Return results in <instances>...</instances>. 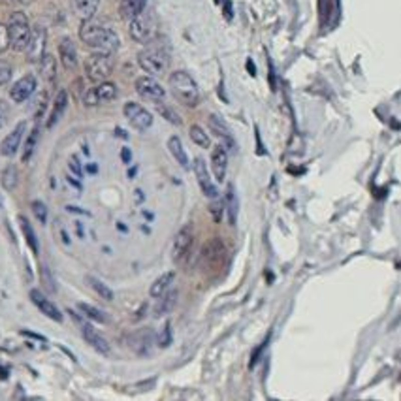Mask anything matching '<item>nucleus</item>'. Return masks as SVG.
Here are the masks:
<instances>
[{
  "label": "nucleus",
  "mask_w": 401,
  "mask_h": 401,
  "mask_svg": "<svg viewBox=\"0 0 401 401\" xmlns=\"http://www.w3.org/2000/svg\"><path fill=\"white\" fill-rule=\"evenodd\" d=\"M81 332H83V337H85V341L94 348V350H98L100 354H108V352H109V343L104 339V335H100V333L94 330L93 326L83 324V326H81Z\"/></svg>",
  "instance_id": "18"
},
{
  "label": "nucleus",
  "mask_w": 401,
  "mask_h": 401,
  "mask_svg": "<svg viewBox=\"0 0 401 401\" xmlns=\"http://www.w3.org/2000/svg\"><path fill=\"white\" fill-rule=\"evenodd\" d=\"M209 128L211 132L215 134L217 138H221V141L224 143L226 149H230V151H236V141H234V136H232V132L228 130V126L224 123L223 119L219 115H209Z\"/></svg>",
  "instance_id": "16"
},
{
  "label": "nucleus",
  "mask_w": 401,
  "mask_h": 401,
  "mask_svg": "<svg viewBox=\"0 0 401 401\" xmlns=\"http://www.w3.org/2000/svg\"><path fill=\"white\" fill-rule=\"evenodd\" d=\"M168 149H170V153L173 154V158L179 162V166H183V168H188V156H186L185 149H183V143H181V139L177 136H171L168 139Z\"/></svg>",
  "instance_id": "23"
},
{
  "label": "nucleus",
  "mask_w": 401,
  "mask_h": 401,
  "mask_svg": "<svg viewBox=\"0 0 401 401\" xmlns=\"http://www.w3.org/2000/svg\"><path fill=\"white\" fill-rule=\"evenodd\" d=\"M25 130H27V123L21 121V123L17 124L16 128H14V130L10 132L8 136L4 138L2 145H0V153H2V156H14V154L17 153V149H19L21 141H23Z\"/></svg>",
  "instance_id": "14"
},
{
  "label": "nucleus",
  "mask_w": 401,
  "mask_h": 401,
  "mask_svg": "<svg viewBox=\"0 0 401 401\" xmlns=\"http://www.w3.org/2000/svg\"><path fill=\"white\" fill-rule=\"evenodd\" d=\"M247 70L251 72V76H255L256 70H255V64H253V61H247Z\"/></svg>",
  "instance_id": "48"
},
{
  "label": "nucleus",
  "mask_w": 401,
  "mask_h": 401,
  "mask_svg": "<svg viewBox=\"0 0 401 401\" xmlns=\"http://www.w3.org/2000/svg\"><path fill=\"white\" fill-rule=\"evenodd\" d=\"M226 211H228V221L230 224H236V219H238V196L234 192V186L228 185L226 188Z\"/></svg>",
  "instance_id": "29"
},
{
  "label": "nucleus",
  "mask_w": 401,
  "mask_h": 401,
  "mask_svg": "<svg viewBox=\"0 0 401 401\" xmlns=\"http://www.w3.org/2000/svg\"><path fill=\"white\" fill-rule=\"evenodd\" d=\"M121 158H123L124 164H130L132 153H130V149H128V147H123V149H121Z\"/></svg>",
  "instance_id": "43"
},
{
  "label": "nucleus",
  "mask_w": 401,
  "mask_h": 401,
  "mask_svg": "<svg viewBox=\"0 0 401 401\" xmlns=\"http://www.w3.org/2000/svg\"><path fill=\"white\" fill-rule=\"evenodd\" d=\"M23 335H27V337H32V339H38V341H46V337H42V335H38V333H32V332H27V330H23Z\"/></svg>",
  "instance_id": "46"
},
{
  "label": "nucleus",
  "mask_w": 401,
  "mask_h": 401,
  "mask_svg": "<svg viewBox=\"0 0 401 401\" xmlns=\"http://www.w3.org/2000/svg\"><path fill=\"white\" fill-rule=\"evenodd\" d=\"M209 211H211V215H213V221H215V223H221V219H223L224 206H223V202L219 200V196L211 200V206H209Z\"/></svg>",
  "instance_id": "36"
},
{
  "label": "nucleus",
  "mask_w": 401,
  "mask_h": 401,
  "mask_svg": "<svg viewBox=\"0 0 401 401\" xmlns=\"http://www.w3.org/2000/svg\"><path fill=\"white\" fill-rule=\"evenodd\" d=\"M224 17L230 21L232 19V2L230 0H224Z\"/></svg>",
  "instance_id": "44"
},
{
  "label": "nucleus",
  "mask_w": 401,
  "mask_h": 401,
  "mask_svg": "<svg viewBox=\"0 0 401 401\" xmlns=\"http://www.w3.org/2000/svg\"><path fill=\"white\" fill-rule=\"evenodd\" d=\"M46 42H47V32L42 29V27H36L32 31L31 36V44L27 47V55H29V61L31 62H40L42 57L46 55Z\"/></svg>",
  "instance_id": "13"
},
{
  "label": "nucleus",
  "mask_w": 401,
  "mask_h": 401,
  "mask_svg": "<svg viewBox=\"0 0 401 401\" xmlns=\"http://www.w3.org/2000/svg\"><path fill=\"white\" fill-rule=\"evenodd\" d=\"M32 213L36 215V219H38L42 224L47 221V208H46V204H44V202H40V200L32 202Z\"/></svg>",
  "instance_id": "37"
},
{
  "label": "nucleus",
  "mask_w": 401,
  "mask_h": 401,
  "mask_svg": "<svg viewBox=\"0 0 401 401\" xmlns=\"http://www.w3.org/2000/svg\"><path fill=\"white\" fill-rule=\"evenodd\" d=\"M171 343V328H170V322H166L162 328V333H160V337H158V347H170Z\"/></svg>",
  "instance_id": "40"
},
{
  "label": "nucleus",
  "mask_w": 401,
  "mask_h": 401,
  "mask_svg": "<svg viewBox=\"0 0 401 401\" xmlns=\"http://www.w3.org/2000/svg\"><path fill=\"white\" fill-rule=\"evenodd\" d=\"M136 91H138V94L141 98L153 102V104L162 102L164 96H166V91L162 89V85H160L156 79H153V77H149V76L138 77V79H136Z\"/></svg>",
  "instance_id": "9"
},
{
  "label": "nucleus",
  "mask_w": 401,
  "mask_h": 401,
  "mask_svg": "<svg viewBox=\"0 0 401 401\" xmlns=\"http://www.w3.org/2000/svg\"><path fill=\"white\" fill-rule=\"evenodd\" d=\"M113 57L109 53H96L93 57H89L85 61V72L87 77L93 81V83H102L106 81L111 72H113Z\"/></svg>",
  "instance_id": "5"
},
{
  "label": "nucleus",
  "mask_w": 401,
  "mask_h": 401,
  "mask_svg": "<svg viewBox=\"0 0 401 401\" xmlns=\"http://www.w3.org/2000/svg\"><path fill=\"white\" fill-rule=\"evenodd\" d=\"M87 283L91 285V288H93L94 292L98 294L100 298H104V300H108V301L113 300V290H111V288H109L108 285H104V283H102L100 279H96V277H91V275H87Z\"/></svg>",
  "instance_id": "31"
},
{
  "label": "nucleus",
  "mask_w": 401,
  "mask_h": 401,
  "mask_svg": "<svg viewBox=\"0 0 401 401\" xmlns=\"http://www.w3.org/2000/svg\"><path fill=\"white\" fill-rule=\"evenodd\" d=\"M66 104H68V94H66V91H59V94H57V98H55V102H53V109H51L49 119H47V126H49V128L59 123V119H61L62 113H64V109H66Z\"/></svg>",
  "instance_id": "21"
},
{
  "label": "nucleus",
  "mask_w": 401,
  "mask_h": 401,
  "mask_svg": "<svg viewBox=\"0 0 401 401\" xmlns=\"http://www.w3.org/2000/svg\"><path fill=\"white\" fill-rule=\"evenodd\" d=\"M117 98V85L111 81H102L94 89H89L83 96V102L87 106H100L106 102H111Z\"/></svg>",
  "instance_id": "8"
},
{
  "label": "nucleus",
  "mask_w": 401,
  "mask_h": 401,
  "mask_svg": "<svg viewBox=\"0 0 401 401\" xmlns=\"http://www.w3.org/2000/svg\"><path fill=\"white\" fill-rule=\"evenodd\" d=\"M59 53H61V59H62V64L66 66L68 70H74L77 66V51H76V46H74V42L70 38H64L61 42V46H59Z\"/></svg>",
  "instance_id": "20"
},
{
  "label": "nucleus",
  "mask_w": 401,
  "mask_h": 401,
  "mask_svg": "<svg viewBox=\"0 0 401 401\" xmlns=\"http://www.w3.org/2000/svg\"><path fill=\"white\" fill-rule=\"evenodd\" d=\"M6 121V106L0 102V128H2V124Z\"/></svg>",
  "instance_id": "45"
},
{
  "label": "nucleus",
  "mask_w": 401,
  "mask_h": 401,
  "mask_svg": "<svg viewBox=\"0 0 401 401\" xmlns=\"http://www.w3.org/2000/svg\"><path fill=\"white\" fill-rule=\"evenodd\" d=\"M130 345L138 354H149L151 348V332H138L130 337Z\"/></svg>",
  "instance_id": "24"
},
{
  "label": "nucleus",
  "mask_w": 401,
  "mask_h": 401,
  "mask_svg": "<svg viewBox=\"0 0 401 401\" xmlns=\"http://www.w3.org/2000/svg\"><path fill=\"white\" fill-rule=\"evenodd\" d=\"M0 206H2V200H0Z\"/></svg>",
  "instance_id": "53"
},
{
  "label": "nucleus",
  "mask_w": 401,
  "mask_h": 401,
  "mask_svg": "<svg viewBox=\"0 0 401 401\" xmlns=\"http://www.w3.org/2000/svg\"><path fill=\"white\" fill-rule=\"evenodd\" d=\"M40 74L46 81H55L57 77V62L49 53H46L40 61Z\"/></svg>",
  "instance_id": "27"
},
{
  "label": "nucleus",
  "mask_w": 401,
  "mask_h": 401,
  "mask_svg": "<svg viewBox=\"0 0 401 401\" xmlns=\"http://www.w3.org/2000/svg\"><path fill=\"white\" fill-rule=\"evenodd\" d=\"M79 36L83 40L87 47L94 49L96 53H115L119 49V36L115 32L104 27V25L96 23V21H83Z\"/></svg>",
  "instance_id": "1"
},
{
  "label": "nucleus",
  "mask_w": 401,
  "mask_h": 401,
  "mask_svg": "<svg viewBox=\"0 0 401 401\" xmlns=\"http://www.w3.org/2000/svg\"><path fill=\"white\" fill-rule=\"evenodd\" d=\"M171 281H173V271L160 275V277L156 279L153 285H151V288H149V294H151L153 298H160L164 292H168V290H170Z\"/></svg>",
  "instance_id": "25"
},
{
  "label": "nucleus",
  "mask_w": 401,
  "mask_h": 401,
  "mask_svg": "<svg viewBox=\"0 0 401 401\" xmlns=\"http://www.w3.org/2000/svg\"><path fill=\"white\" fill-rule=\"evenodd\" d=\"M211 166H213V173L219 183H223L226 177V168H228V153L226 147L217 145L211 153Z\"/></svg>",
  "instance_id": "17"
},
{
  "label": "nucleus",
  "mask_w": 401,
  "mask_h": 401,
  "mask_svg": "<svg viewBox=\"0 0 401 401\" xmlns=\"http://www.w3.org/2000/svg\"><path fill=\"white\" fill-rule=\"evenodd\" d=\"M170 91L183 106L194 108L200 102V91L196 81L183 70H177L170 76Z\"/></svg>",
  "instance_id": "2"
},
{
  "label": "nucleus",
  "mask_w": 401,
  "mask_h": 401,
  "mask_svg": "<svg viewBox=\"0 0 401 401\" xmlns=\"http://www.w3.org/2000/svg\"><path fill=\"white\" fill-rule=\"evenodd\" d=\"M194 243V228L192 224H185L181 230L177 232V236L173 239V247H171V258L173 262H183Z\"/></svg>",
  "instance_id": "7"
},
{
  "label": "nucleus",
  "mask_w": 401,
  "mask_h": 401,
  "mask_svg": "<svg viewBox=\"0 0 401 401\" xmlns=\"http://www.w3.org/2000/svg\"><path fill=\"white\" fill-rule=\"evenodd\" d=\"M38 136H40V130L38 126L34 128V130L29 134V138L25 141V149H23V162H29L31 160L32 153H34V149H36V143H38Z\"/></svg>",
  "instance_id": "34"
},
{
  "label": "nucleus",
  "mask_w": 401,
  "mask_h": 401,
  "mask_svg": "<svg viewBox=\"0 0 401 401\" xmlns=\"http://www.w3.org/2000/svg\"><path fill=\"white\" fill-rule=\"evenodd\" d=\"M160 298H162V301H160V305L156 307V316L166 315V313H170L171 309H173L175 301H177V290H168V292H164Z\"/></svg>",
  "instance_id": "30"
},
{
  "label": "nucleus",
  "mask_w": 401,
  "mask_h": 401,
  "mask_svg": "<svg viewBox=\"0 0 401 401\" xmlns=\"http://www.w3.org/2000/svg\"><path fill=\"white\" fill-rule=\"evenodd\" d=\"M77 309L83 313V315L87 316V318H91L93 322H100V324H104L108 318H106V315L102 313L100 309L93 307V305H89V303H77Z\"/></svg>",
  "instance_id": "32"
},
{
  "label": "nucleus",
  "mask_w": 401,
  "mask_h": 401,
  "mask_svg": "<svg viewBox=\"0 0 401 401\" xmlns=\"http://www.w3.org/2000/svg\"><path fill=\"white\" fill-rule=\"evenodd\" d=\"M8 34H10V47L14 51H27V47L31 44V25L23 12H16L10 16L8 23Z\"/></svg>",
  "instance_id": "4"
},
{
  "label": "nucleus",
  "mask_w": 401,
  "mask_h": 401,
  "mask_svg": "<svg viewBox=\"0 0 401 401\" xmlns=\"http://www.w3.org/2000/svg\"><path fill=\"white\" fill-rule=\"evenodd\" d=\"M130 36L138 44H149L153 42L156 36V21H154L153 14H145L141 12L139 16L130 19Z\"/></svg>",
  "instance_id": "6"
},
{
  "label": "nucleus",
  "mask_w": 401,
  "mask_h": 401,
  "mask_svg": "<svg viewBox=\"0 0 401 401\" xmlns=\"http://www.w3.org/2000/svg\"><path fill=\"white\" fill-rule=\"evenodd\" d=\"M188 134H190V139H192L194 143L198 147H209L211 145V139H209V136L204 132V128L202 126H198V124H192L190 126V130H188Z\"/></svg>",
  "instance_id": "33"
},
{
  "label": "nucleus",
  "mask_w": 401,
  "mask_h": 401,
  "mask_svg": "<svg viewBox=\"0 0 401 401\" xmlns=\"http://www.w3.org/2000/svg\"><path fill=\"white\" fill-rule=\"evenodd\" d=\"M70 170L74 171V173H76L77 177H81V173H83V170H81V166H79V162H76V158H72V160H70Z\"/></svg>",
  "instance_id": "42"
},
{
  "label": "nucleus",
  "mask_w": 401,
  "mask_h": 401,
  "mask_svg": "<svg viewBox=\"0 0 401 401\" xmlns=\"http://www.w3.org/2000/svg\"><path fill=\"white\" fill-rule=\"evenodd\" d=\"M19 226H21V232H23L27 245L32 249V253H34V255H38V239H36V234H34V230H32L29 219H27V217H23V215H19Z\"/></svg>",
  "instance_id": "26"
},
{
  "label": "nucleus",
  "mask_w": 401,
  "mask_h": 401,
  "mask_svg": "<svg viewBox=\"0 0 401 401\" xmlns=\"http://www.w3.org/2000/svg\"><path fill=\"white\" fill-rule=\"evenodd\" d=\"M117 136H123V138H128V136L124 134V130H121V128H117Z\"/></svg>",
  "instance_id": "52"
},
{
  "label": "nucleus",
  "mask_w": 401,
  "mask_h": 401,
  "mask_svg": "<svg viewBox=\"0 0 401 401\" xmlns=\"http://www.w3.org/2000/svg\"><path fill=\"white\" fill-rule=\"evenodd\" d=\"M156 108H158V111L162 113L164 119H168V121H170V123H173V124H181V119H179V115L171 108H166L162 102H156Z\"/></svg>",
  "instance_id": "35"
},
{
  "label": "nucleus",
  "mask_w": 401,
  "mask_h": 401,
  "mask_svg": "<svg viewBox=\"0 0 401 401\" xmlns=\"http://www.w3.org/2000/svg\"><path fill=\"white\" fill-rule=\"evenodd\" d=\"M147 6V0H123L121 2V17L123 19H134L139 16Z\"/></svg>",
  "instance_id": "22"
},
{
  "label": "nucleus",
  "mask_w": 401,
  "mask_h": 401,
  "mask_svg": "<svg viewBox=\"0 0 401 401\" xmlns=\"http://www.w3.org/2000/svg\"><path fill=\"white\" fill-rule=\"evenodd\" d=\"M36 91V77L34 76H23L17 83H14V87L10 89V96H12V100L17 102V104H21V102L29 100L32 94Z\"/></svg>",
  "instance_id": "11"
},
{
  "label": "nucleus",
  "mask_w": 401,
  "mask_h": 401,
  "mask_svg": "<svg viewBox=\"0 0 401 401\" xmlns=\"http://www.w3.org/2000/svg\"><path fill=\"white\" fill-rule=\"evenodd\" d=\"M215 2H219V0H215Z\"/></svg>",
  "instance_id": "54"
},
{
  "label": "nucleus",
  "mask_w": 401,
  "mask_h": 401,
  "mask_svg": "<svg viewBox=\"0 0 401 401\" xmlns=\"http://www.w3.org/2000/svg\"><path fill=\"white\" fill-rule=\"evenodd\" d=\"M10 79H12V66H10V62L0 61V87L6 85Z\"/></svg>",
  "instance_id": "39"
},
{
  "label": "nucleus",
  "mask_w": 401,
  "mask_h": 401,
  "mask_svg": "<svg viewBox=\"0 0 401 401\" xmlns=\"http://www.w3.org/2000/svg\"><path fill=\"white\" fill-rule=\"evenodd\" d=\"M98 4H100V0H72V6H74L76 16L79 19H83V21L93 19L96 10H98Z\"/></svg>",
  "instance_id": "19"
},
{
  "label": "nucleus",
  "mask_w": 401,
  "mask_h": 401,
  "mask_svg": "<svg viewBox=\"0 0 401 401\" xmlns=\"http://www.w3.org/2000/svg\"><path fill=\"white\" fill-rule=\"evenodd\" d=\"M194 173H196V179H198V185H200L202 192L206 194L209 200L217 198L219 192H217V186L213 185V181L209 177L208 166L204 162V158H196V160H194Z\"/></svg>",
  "instance_id": "12"
},
{
  "label": "nucleus",
  "mask_w": 401,
  "mask_h": 401,
  "mask_svg": "<svg viewBox=\"0 0 401 401\" xmlns=\"http://www.w3.org/2000/svg\"><path fill=\"white\" fill-rule=\"evenodd\" d=\"M139 66L145 70L149 76H164L170 66V55L160 46H149L138 55Z\"/></svg>",
  "instance_id": "3"
},
{
  "label": "nucleus",
  "mask_w": 401,
  "mask_h": 401,
  "mask_svg": "<svg viewBox=\"0 0 401 401\" xmlns=\"http://www.w3.org/2000/svg\"><path fill=\"white\" fill-rule=\"evenodd\" d=\"M124 115L130 121V124L138 130H147L153 124V115L147 111L143 106H139L136 102H128L124 106Z\"/></svg>",
  "instance_id": "10"
},
{
  "label": "nucleus",
  "mask_w": 401,
  "mask_h": 401,
  "mask_svg": "<svg viewBox=\"0 0 401 401\" xmlns=\"http://www.w3.org/2000/svg\"><path fill=\"white\" fill-rule=\"evenodd\" d=\"M17 183H19V171H17L16 166H6L4 170H2V186L6 188V190H14L17 186Z\"/></svg>",
  "instance_id": "28"
},
{
  "label": "nucleus",
  "mask_w": 401,
  "mask_h": 401,
  "mask_svg": "<svg viewBox=\"0 0 401 401\" xmlns=\"http://www.w3.org/2000/svg\"><path fill=\"white\" fill-rule=\"evenodd\" d=\"M76 232L79 234V238H83V226H81L79 223H76Z\"/></svg>",
  "instance_id": "50"
},
{
  "label": "nucleus",
  "mask_w": 401,
  "mask_h": 401,
  "mask_svg": "<svg viewBox=\"0 0 401 401\" xmlns=\"http://www.w3.org/2000/svg\"><path fill=\"white\" fill-rule=\"evenodd\" d=\"M10 47V34H8V27L0 25V53H4Z\"/></svg>",
  "instance_id": "41"
},
{
  "label": "nucleus",
  "mask_w": 401,
  "mask_h": 401,
  "mask_svg": "<svg viewBox=\"0 0 401 401\" xmlns=\"http://www.w3.org/2000/svg\"><path fill=\"white\" fill-rule=\"evenodd\" d=\"M31 300H32V303L40 309V313H44L47 318H51L55 322H62V313L57 309V305H55L53 301L47 300L40 290H36V288L31 290Z\"/></svg>",
  "instance_id": "15"
},
{
  "label": "nucleus",
  "mask_w": 401,
  "mask_h": 401,
  "mask_svg": "<svg viewBox=\"0 0 401 401\" xmlns=\"http://www.w3.org/2000/svg\"><path fill=\"white\" fill-rule=\"evenodd\" d=\"M87 171H89V173H96V171H98L96 164H89V166H87Z\"/></svg>",
  "instance_id": "49"
},
{
  "label": "nucleus",
  "mask_w": 401,
  "mask_h": 401,
  "mask_svg": "<svg viewBox=\"0 0 401 401\" xmlns=\"http://www.w3.org/2000/svg\"><path fill=\"white\" fill-rule=\"evenodd\" d=\"M8 377H10V375H8V369L0 365V380H6V378H8Z\"/></svg>",
  "instance_id": "47"
},
{
  "label": "nucleus",
  "mask_w": 401,
  "mask_h": 401,
  "mask_svg": "<svg viewBox=\"0 0 401 401\" xmlns=\"http://www.w3.org/2000/svg\"><path fill=\"white\" fill-rule=\"evenodd\" d=\"M68 181H70V183H72V185H74V186H77V188H81V183H79V181H76V179H72V177H68Z\"/></svg>",
  "instance_id": "51"
},
{
  "label": "nucleus",
  "mask_w": 401,
  "mask_h": 401,
  "mask_svg": "<svg viewBox=\"0 0 401 401\" xmlns=\"http://www.w3.org/2000/svg\"><path fill=\"white\" fill-rule=\"evenodd\" d=\"M40 275H42V283H44V286L47 288V292H55V290H57V286H55L53 277H51V273H49V270H47L46 266H42Z\"/></svg>",
  "instance_id": "38"
}]
</instances>
